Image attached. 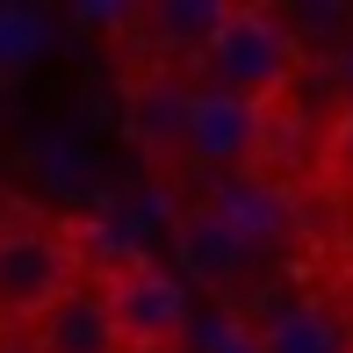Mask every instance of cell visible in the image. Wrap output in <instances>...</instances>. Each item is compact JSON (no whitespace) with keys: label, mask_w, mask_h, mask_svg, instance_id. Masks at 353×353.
Wrapping results in <instances>:
<instances>
[{"label":"cell","mask_w":353,"mask_h":353,"mask_svg":"<svg viewBox=\"0 0 353 353\" xmlns=\"http://www.w3.org/2000/svg\"><path fill=\"white\" fill-rule=\"evenodd\" d=\"M181 116H188V87L181 79H144L130 94V137L144 152H181Z\"/></svg>","instance_id":"cell-9"},{"label":"cell","mask_w":353,"mask_h":353,"mask_svg":"<svg viewBox=\"0 0 353 353\" xmlns=\"http://www.w3.org/2000/svg\"><path fill=\"white\" fill-rule=\"evenodd\" d=\"M101 296H108V317H116V332H123V353H166L188 325H195L188 281L173 274V267H152V260L123 267Z\"/></svg>","instance_id":"cell-4"},{"label":"cell","mask_w":353,"mask_h":353,"mask_svg":"<svg viewBox=\"0 0 353 353\" xmlns=\"http://www.w3.org/2000/svg\"><path fill=\"white\" fill-rule=\"evenodd\" d=\"M210 210L231 223V238L245 252H267V245H281L288 238V223H296V210H288V195L274 181H252V173H231V181L210 195Z\"/></svg>","instance_id":"cell-6"},{"label":"cell","mask_w":353,"mask_h":353,"mask_svg":"<svg viewBox=\"0 0 353 353\" xmlns=\"http://www.w3.org/2000/svg\"><path fill=\"white\" fill-rule=\"evenodd\" d=\"M173 252H181V274H195V281H231V274H245V260H252L216 210L173 216Z\"/></svg>","instance_id":"cell-8"},{"label":"cell","mask_w":353,"mask_h":353,"mask_svg":"<svg viewBox=\"0 0 353 353\" xmlns=\"http://www.w3.org/2000/svg\"><path fill=\"white\" fill-rule=\"evenodd\" d=\"M29 353H123V332H116V317H108V296L94 281L65 288V296L29 325Z\"/></svg>","instance_id":"cell-5"},{"label":"cell","mask_w":353,"mask_h":353,"mask_svg":"<svg viewBox=\"0 0 353 353\" xmlns=\"http://www.w3.org/2000/svg\"><path fill=\"white\" fill-rule=\"evenodd\" d=\"M339 72H346V87H353V43H346V51H339Z\"/></svg>","instance_id":"cell-15"},{"label":"cell","mask_w":353,"mask_h":353,"mask_svg":"<svg viewBox=\"0 0 353 353\" xmlns=\"http://www.w3.org/2000/svg\"><path fill=\"white\" fill-rule=\"evenodd\" d=\"M0 353H29V339H0Z\"/></svg>","instance_id":"cell-16"},{"label":"cell","mask_w":353,"mask_h":353,"mask_svg":"<svg viewBox=\"0 0 353 353\" xmlns=\"http://www.w3.org/2000/svg\"><path fill=\"white\" fill-rule=\"evenodd\" d=\"M137 22L159 37V51H188V58H202V43L216 37L223 8H216V0H181V8H144Z\"/></svg>","instance_id":"cell-10"},{"label":"cell","mask_w":353,"mask_h":353,"mask_svg":"<svg viewBox=\"0 0 353 353\" xmlns=\"http://www.w3.org/2000/svg\"><path fill=\"white\" fill-rule=\"evenodd\" d=\"M260 152H267V108L238 101V94H216V87H188V116H181V159L188 166L231 181Z\"/></svg>","instance_id":"cell-3"},{"label":"cell","mask_w":353,"mask_h":353,"mask_svg":"<svg viewBox=\"0 0 353 353\" xmlns=\"http://www.w3.org/2000/svg\"><path fill=\"white\" fill-rule=\"evenodd\" d=\"M51 51V14L43 8H0V72H29Z\"/></svg>","instance_id":"cell-11"},{"label":"cell","mask_w":353,"mask_h":353,"mask_svg":"<svg viewBox=\"0 0 353 353\" xmlns=\"http://www.w3.org/2000/svg\"><path fill=\"white\" fill-rule=\"evenodd\" d=\"M339 144H346V159H353V108H346V123H339Z\"/></svg>","instance_id":"cell-14"},{"label":"cell","mask_w":353,"mask_h":353,"mask_svg":"<svg viewBox=\"0 0 353 353\" xmlns=\"http://www.w3.org/2000/svg\"><path fill=\"white\" fill-rule=\"evenodd\" d=\"M202 353H252V332H238L231 317H202Z\"/></svg>","instance_id":"cell-13"},{"label":"cell","mask_w":353,"mask_h":353,"mask_svg":"<svg viewBox=\"0 0 353 353\" xmlns=\"http://www.w3.org/2000/svg\"><path fill=\"white\" fill-rule=\"evenodd\" d=\"M195 65H202V87L267 108L288 87V72H296V37H288V22L267 14V8H223L216 37L202 43Z\"/></svg>","instance_id":"cell-1"},{"label":"cell","mask_w":353,"mask_h":353,"mask_svg":"<svg viewBox=\"0 0 353 353\" xmlns=\"http://www.w3.org/2000/svg\"><path fill=\"white\" fill-rule=\"evenodd\" d=\"M65 288H79V245L51 223H0V325H37Z\"/></svg>","instance_id":"cell-2"},{"label":"cell","mask_w":353,"mask_h":353,"mask_svg":"<svg viewBox=\"0 0 353 353\" xmlns=\"http://www.w3.org/2000/svg\"><path fill=\"white\" fill-rule=\"evenodd\" d=\"M37 159H43V181H51V188H79V181H87V173H79V144H72V137H43Z\"/></svg>","instance_id":"cell-12"},{"label":"cell","mask_w":353,"mask_h":353,"mask_svg":"<svg viewBox=\"0 0 353 353\" xmlns=\"http://www.w3.org/2000/svg\"><path fill=\"white\" fill-rule=\"evenodd\" d=\"M252 353H353V339L325 303H274L252 332Z\"/></svg>","instance_id":"cell-7"}]
</instances>
